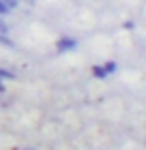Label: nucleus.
Masks as SVG:
<instances>
[{
    "instance_id": "1",
    "label": "nucleus",
    "mask_w": 146,
    "mask_h": 150,
    "mask_svg": "<svg viewBox=\"0 0 146 150\" xmlns=\"http://www.w3.org/2000/svg\"><path fill=\"white\" fill-rule=\"evenodd\" d=\"M56 47H58V52H71V50L78 47V41H75V39H69V37H62L58 43H56Z\"/></svg>"
},
{
    "instance_id": "2",
    "label": "nucleus",
    "mask_w": 146,
    "mask_h": 150,
    "mask_svg": "<svg viewBox=\"0 0 146 150\" xmlns=\"http://www.w3.org/2000/svg\"><path fill=\"white\" fill-rule=\"evenodd\" d=\"M0 79H15V73L9 71V69H2V67H0Z\"/></svg>"
},
{
    "instance_id": "3",
    "label": "nucleus",
    "mask_w": 146,
    "mask_h": 150,
    "mask_svg": "<svg viewBox=\"0 0 146 150\" xmlns=\"http://www.w3.org/2000/svg\"><path fill=\"white\" fill-rule=\"evenodd\" d=\"M93 75H95V77H99V79H103V77H105V71H103V67H101V64L93 67Z\"/></svg>"
},
{
    "instance_id": "4",
    "label": "nucleus",
    "mask_w": 146,
    "mask_h": 150,
    "mask_svg": "<svg viewBox=\"0 0 146 150\" xmlns=\"http://www.w3.org/2000/svg\"><path fill=\"white\" fill-rule=\"evenodd\" d=\"M103 71H105V75L114 73L116 71V62H105V64H103Z\"/></svg>"
},
{
    "instance_id": "5",
    "label": "nucleus",
    "mask_w": 146,
    "mask_h": 150,
    "mask_svg": "<svg viewBox=\"0 0 146 150\" xmlns=\"http://www.w3.org/2000/svg\"><path fill=\"white\" fill-rule=\"evenodd\" d=\"M6 13H9V6H6V4L2 2V0H0V17H2V15H6Z\"/></svg>"
},
{
    "instance_id": "6",
    "label": "nucleus",
    "mask_w": 146,
    "mask_h": 150,
    "mask_svg": "<svg viewBox=\"0 0 146 150\" xmlns=\"http://www.w3.org/2000/svg\"><path fill=\"white\" fill-rule=\"evenodd\" d=\"M2 2L9 6V9H15V6H17V0H2Z\"/></svg>"
},
{
    "instance_id": "7",
    "label": "nucleus",
    "mask_w": 146,
    "mask_h": 150,
    "mask_svg": "<svg viewBox=\"0 0 146 150\" xmlns=\"http://www.w3.org/2000/svg\"><path fill=\"white\" fill-rule=\"evenodd\" d=\"M6 35V26H4V22H0V37H4Z\"/></svg>"
},
{
    "instance_id": "8",
    "label": "nucleus",
    "mask_w": 146,
    "mask_h": 150,
    "mask_svg": "<svg viewBox=\"0 0 146 150\" xmlns=\"http://www.w3.org/2000/svg\"><path fill=\"white\" fill-rule=\"evenodd\" d=\"M0 43H6V45H11V41L6 39V37H0Z\"/></svg>"
},
{
    "instance_id": "9",
    "label": "nucleus",
    "mask_w": 146,
    "mask_h": 150,
    "mask_svg": "<svg viewBox=\"0 0 146 150\" xmlns=\"http://www.w3.org/2000/svg\"><path fill=\"white\" fill-rule=\"evenodd\" d=\"M0 92H4V84H2V79H0Z\"/></svg>"
}]
</instances>
